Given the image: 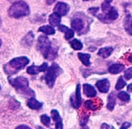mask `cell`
<instances>
[{
  "mask_svg": "<svg viewBox=\"0 0 132 129\" xmlns=\"http://www.w3.org/2000/svg\"><path fill=\"white\" fill-rule=\"evenodd\" d=\"M9 82L15 88L16 92L29 97L35 96V92L29 88V80L24 77H17L15 78H8Z\"/></svg>",
  "mask_w": 132,
  "mask_h": 129,
  "instance_id": "obj_1",
  "label": "cell"
},
{
  "mask_svg": "<svg viewBox=\"0 0 132 129\" xmlns=\"http://www.w3.org/2000/svg\"><path fill=\"white\" fill-rule=\"evenodd\" d=\"M30 60L27 57H19L13 59L3 67L5 72L9 76L17 73L19 71L24 69L27 64H29Z\"/></svg>",
  "mask_w": 132,
  "mask_h": 129,
  "instance_id": "obj_2",
  "label": "cell"
},
{
  "mask_svg": "<svg viewBox=\"0 0 132 129\" xmlns=\"http://www.w3.org/2000/svg\"><path fill=\"white\" fill-rule=\"evenodd\" d=\"M37 49L40 51L44 57L49 60H52V59L56 57V53L52 51L51 42L47 36H40L38 37Z\"/></svg>",
  "mask_w": 132,
  "mask_h": 129,
  "instance_id": "obj_3",
  "label": "cell"
},
{
  "mask_svg": "<svg viewBox=\"0 0 132 129\" xmlns=\"http://www.w3.org/2000/svg\"><path fill=\"white\" fill-rule=\"evenodd\" d=\"M8 14L12 18L19 19L29 15L30 14V9L27 3L23 1H19L14 3L10 7Z\"/></svg>",
  "mask_w": 132,
  "mask_h": 129,
  "instance_id": "obj_4",
  "label": "cell"
},
{
  "mask_svg": "<svg viewBox=\"0 0 132 129\" xmlns=\"http://www.w3.org/2000/svg\"><path fill=\"white\" fill-rule=\"evenodd\" d=\"M62 72V68L57 63H54L48 69L45 76V80L49 88H53L56 78Z\"/></svg>",
  "mask_w": 132,
  "mask_h": 129,
  "instance_id": "obj_5",
  "label": "cell"
},
{
  "mask_svg": "<svg viewBox=\"0 0 132 129\" xmlns=\"http://www.w3.org/2000/svg\"><path fill=\"white\" fill-rule=\"evenodd\" d=\"M97 17L98 19H99L103 23H109L111 21L117 19L118 17V13L114 7H111L110 10H108L106 13H104V14H100Z\"/></svg>",
  "mask_w": 132,
  "mask_h": 129,
  "instance_id": "obj_6",
  "label": "cell"
},
{
  "mask_svg": "<svg viewBox=\"0 0 132 129\" xmlns=\"http://www.w3.org/2000/svg\"><path fill=\"white\" fill-rule=\"evenodd\" d=\"M71 104L72 107H73L75 109H79L82 104L81 85L79 84L77 85L75 95H72L71 97Z\"/></svg>",
  "mask_w": 132,
  "mask_h": 129,
  "instance_id": "obj_7",
  "label": "cell"
},
{
  "mask_svg": "<svg viewBox=\"0 0 132 129\" xmlns=\"http://www.w3.org/2000/svg\"><path fill=\"white\" fill-rule=\"evenodd\" d=\"M48 65L47 63H44L40 66H36V65H32L27 68V73L30 75H35L38 74L39 72H45L48 69Z\"/></svg>",
  "mask_w": 132,
  "mask_h": 129,
  "instance_id": "obj_8",
  "label": "cell"
},
{
  "mask_svg": "<svg viewBox=\"0 0 132 129\" xmlns=\"http://www.w3.org/2000/svg\"><path fill=\"white\" fill-rule=\"evenodd\" d=\"M69 7L67 3L63 2H58L54 9V12L58 14L60 16H65L68 13Z\"/></svg>",
  "mask_w": 132,
  "mask_h": 129,
  "instance_id": "obj_9",
  "label": "cell"
},
{
  "mask_svg": "<svg viewBox=\"0 0 132 129\" xmlns=\"http://www.w3.org/2000/svg\"><path fill=\"white\" fill-rule=\"evenodd\" d=\"M96 86L101 93H107L109 91L110 84L108 79H104L98 80L96 83Z\"/></svg>",
  "mask_w": 132,
  "mask_h": 129,
  "instance_id": "obj_10",
  "label": "cell"
},
{
  "mask_svg": "<svg viewBox=\"0 0 132 129\" xmlns=\"http://www.w3.org/2000/svg\"><path fill=\"white\" fill-rule=\"evenodd\" d=\"M71 26L75 31H77V32H80L82 31V29H84L85 23L81 18L75 17L71 21Z\"/></svg>",
  "mask_w": 132,
  "mask_h": 129,
  "instance_id": "obj_11",
  "label": "cell"
},
{
  "mask_svg": "<svg viewBox=\"0 0 132 129\" xmlns=\"http://www.w3.org/2000/svg\"><path fill=\"white\" fill-rule=\"evenodd\" d=\"M51 115L53 120L56 122V129H63V123L58 111L56 109L51 111Z\"/></svg>",
  "mask_w": 132,
  "mask_h": 129,
  "instance_id": "obj_12",
  "label": "cell"
},
{
  "mask_svg": "<svg viewBox=\"0 0 132 129\" xmlns=\"http://www.w3.org/2000/svg\"><path fill=\"white\" fill-rule=\"evenodd\" d=\"M83 93L87 97L93 98L96 95V91L95 88L90 84H83Z\"/></svg>",
  "mask_w": 132,
  "mask_h": 129,
  "instance_id": "obj_13",
  "label": "cell"
},
{
  "mask_svg": "<svg viewBox=\"0 0 132 129\" xmlns=\"http://www.w3.org/2000/svg\"><path fill=\"white\" fill-rule=\"evenodd\" d=\"M58 29L60 31L64 32L65 33V38L67 40H70L74 36V32L72 29H69L68 27L65 26L64 25H59Z\"/></svg>",
  "mask_w": 132,
  "mask_h": 129,
  "instance_id": "obj_14",
  "label": "cell"
},
{
  "mask_svg": "<svg viewBox=\"0 0 132 129\" xmlns=\"http://www.w3.org/2000/svg\"><path fill=\"white\" fill-rule=\"evenodd\" d=\"M42 103L38 102L37 99H36L34 98H31L29 99L27 102V105L29 108L32 109L34 110H38L40 109L42 107Z\"/></svg>",
  "mask_w": 132,
  "mask_h": 129,
  "instance_id": "obj_15",
  "label": "cell"
},
{
  "mask_svg": "<svg viewBox=\"0 0 132 129\" xmlns=\"http://www.w3.org/2000/svg\"><path fill=\"white\" fill-rule=\"evenodd\" d=\"M62 19H61V16L58 14L54 13L51 14L49 17V23L53 26H59L61 23Z\"/></svg>",
  "mask_w": 132,
  "mask_h": 129,
  "instance_id": "obj_16",
  "label": "cell"
},
{
  "mask_svg": "<svg viewBox=\"0 0 132 129\" xmlns=\"http://www.w3.org/2000/svg\"><path fill=\"white\" fill-rule=\"evenodd\" d=\"M125 66L122 64H113L109 67L108 71L112 75H116L122 72L124 69Z\"/></svg>",
  "mask_w": 132,
  "mask_h": 129,
  "instance_id": "obj_17",
  "label": "cell"
},
{
  "mask_svg": "<svg viewBox=\"0 0 132 129\" xmlns=\"http://www.w3.org/2000/svg\"><path fill=\"white\" fill-rule=\"evenodd\" d=\"M124 29L126 31L132 36V16L130 15H127L124 19Z\"/></svg>",
  "mask_w": 132,
  "mask_h": 129,
  "instance_id": "obj_18",
  "label": "cell"
},
{
  "mask_svg": "<svg viewBox=\"0 0 132 129\" xmlns=\"http://www.w3.org/2000/svg\"><path fill=\"white\" fill-rule=\"evenodd\" d=\"M116 100V95L114 92H112L108 97V103H107V109L109 111H112L114 109Z\"/></svg>",
  "mask_w": 132,
  "mask_h": 129,
  "instance_id": "obj_19",
  "label": "cell"
},
{
  "mask_svg": "<svg viewBox=\"0 0 132 129\" xmlns=\"http://www.w3.org/2000/svg\"><path fill=\"white\" fill-rule=\"evenodd\" d=\"M113 51V48L111 47L102 48L99 50L98 55L102 58H107L112 54Z\"/></svg>",
  "mask_w": 132,
  "mask_h": 129,
  "instance_id": "obj_20",
  "label": "cell"
},
{
  "mask_svg": "<svg viewBox=\"0 0 132 129\" xmlns=\"http://www.w3.org/2000/svg\"><path fill=\"white\" fill-rule=\"evenodd\" d=\"M78 57L81 61V63L84 64L85 66L89 67L90 64V55L88 53H79Z\"/></svg>",
  "mask_w": 132,
  "mask_h": 129,
  "instance_id": "obj_21",
  "label": "cell"
},
{
  "mask_svg": "<svg viewBox=\"0 0 132 129\" xmlns=\"http://www.w3.org/2000/svg\"><path fill=\"white\" fill-rule=\"evenodd\" d=\"M38 31L42 32L47 35H53L56 32V30L52 26H50L48 25L42 26L40 27L39 29H38Z\"/></svg>",
  "mask_w": 132,
  "mask_h": 129,
  "instance_id": "obj_22",
  "label": "cell"
},
{
  "mask_svg": "<svg viewBox=\"0 0 132 129\" xmlns=\"http://www.w3.org/2000/svg\"><path fill=\"white\" fill-rule=\"evenodd\" d=\"M33 40H34V34L32 32H30L24 38V39L23 40V42H22V44L24 46H30L32 44Z\"/></svg>",
  "mask_w": 132,
  "mask_h": 129,
  "instance_id": "obj_23",
  "label": "cell"
},
{
  "mask_svg": "<svg viewBox=\"0 0 132 129\" xmlns=\"http://www.w3.org/2000/svg\"><path fill=\"white\" fill-rule=\"evenodd\" d=\"M84 106L87 109L91 110V111H96L98 109L97 104L95 102L92 100H87L85 102Z\"/></svg>",
  "mask_w": 132,
  "mask_h": 129,
  "instance_id": "obj_24",
  "label": "cell"
},
{
  "mask_svg": "<svg viewBox=\"0 0 132 129\" xmlns=\"http://www.w3.org/2000/svg\"><path fill=\"white\" fill-rule=\"evenodd\" d=\"M70 45L71 48L75 50H81L82 48V47H83L82 42L77 39L73 40L70 42Z\"/></svg>",
  "mask_w": 132,
  "mask_h": 129,
  "instance_id": "obj_25",
  "label": "cell"
},
{
  "mask_svg": "<svg viewBox=\"0 0 132 129\" xmlns=\"http://www.w3.org/2000/svg\"><path fill=\"white\" fill-rule=\"evenodd\" d=\"M126 85V82L123 79V77H120V78H118V80L117 83L116 84L115 88L116 90H122V88H123Z\"/></svg>",
  "mask_w": 132,
  "mask_h": 129,
  "instance_id": "obj_26",
  "label": "cell"
},
{
  "mask_svg": "<svg viewBox=\"0 0 132 129\" xmlns=\"http://www.w3.org/2000/svg\"><path fill=\"white\" fill-rule=\"evenodd\" d=\"M118 97L120 100L125 102H128L130 100V96L126 92H120L118 94Z\"/></svg>",
  "mask_w": 132,
  "mask_h": 129,
  "instance_id": "obj_27",
  "label": "cell"
},
{
  "mask_svg": "<svg viewBox=\"0 0 132 129\" xmlns=\"http://www.w3.org/2000/svg\"><path fill=\"white\" fill-rule=\"evenodd\" d=\"M40 121L44 125L49 127L50 125V117H48L47 115H42L40 116Z\"/></svg>",
  "mask_w": 132,
  "mask_h": 129,
  "instance_id": "obj_28",
  "label": "cell"
},
{
  "mask_svg": "<svg viewBox=\"0 0 132 129\" xmlns=\"http://www.w3.org/2000/svg\"><path fill=\"white\" fill-rule=\"evenodd\" d=\"M89 115H84L80 118V125H81V126H85L87 125L88 120H89Z\"/></svg>",
  "mask_w": 132,
  "mask_h": 129,
  "instance_id": "obj_29",
  "label": "cell"
},
{
  "mask_svg": "<svg viewBox=\"0 0 132 129\" xmlns=\"http://www.w3.org/2000/svg\"><path fill=\"white\" fill-rule=\"evenodd\" d=\"M124 77L126 80H130L132 78V67L129 68L125 71L124 72Z\"/></svg>",
  "mask_w": 132,
  "mask_h": 129,
  "instance_id": "obj_30",
  "label": "cell"
},
{
  "mask_svg": "<svg viewBox=\"0 0 132 129\" xmlns=\"http://www.w3.org/2000/svg\"><path fill=\"white\" fill-rule=\"evenodd\" d=\"M112 6H110L109 3H107V2H104L101 5V7H102V12L104 13H106L108 10H110V9L111 8Z\"/></svg>",
  "mask_w": 132,
  "mask_h": 129,
  "instance_id": "obj_31",
  "label": "cell"
},
{
  "mask_svg": "<svg viewBox=\"0 0 132 129\" xmlns=\"http://www.w3.org/2000/svg\"><path fill=\"white\" fill-rule=\"evenodd\" d=\"M98 10L99 9L98 7H91L89 9V12L90 13V14H92L93 15H95Z\"/></svg>",
  "mask_w": 132,
  "mask_h": 129,
  "instance_id": "obj_32",
  "label": "cell"
},
{
  "mask_svg": "<svg viewBox=\"0 0 132 129\" xmlns=\"http://www.w3.org/2000/svg\"><path fill=\"white\" fill-rule=\"evenodd\" d=\"M131 126V123L128 122H125L122 124V126L120 127V129H128Z\"/></svg>",
  "mask_w": 132,
  "mask_h": 129,
  "instance_id": "obj_33",
  "label": "cell"
},
{
  "mask_svg": "<svg viewBox=\"0 0 132 129\" xmlns=\"http://www.w3.org/2000/svg\"><path fill=\"white\" fill-rule=\"evenodd\" d=\"M15 129H32V128L30 127H29V126H27V125H21L17 126Z\"/></svg>",
  "mask_w": 132,
  "mask_h": 129,
  "instance_id": "obj_34",
  "label": "cell"
},
{
  "mask_svg": "<svg viewBox=\"0 0 132 129\" xmlns=\"http://www.w3.org/2000/svg\"><path fill=\"white\" fill-rule=\"evenodd\" d=\"M109 125H107L106 123H103L102 125H101V129H109Z\"/></svg>",
  "mask_w": 132,
  "mask_h": 129,
  "instance_id": "obj_35",
  "label": "cell"
},
{
  "mask_svg": "<svg viewBox=\"0 0 132 129\" xmlns=\"http://www.w3.org/2000/svg\"><path fill=\"white\" fill-rule=\"evenodd\" d=\"M56 0H46V3L48 5H52L56 2Z\"/></svg>",
  "mask_w": 132,
  "mask_h": 129,
  "instance_id": "obj_36",
  "label": "cell"
},
{
  "mask_svg": "<svg viewBox=\"0 0 132 129\" xmlns=\"http://www.w3.org/2000/svg\"><path fill=\"white\" fill-rule=\"evenodd\" d=\"M127 90H128V91H129V92H132V83L131 84H129V85L128 86V87H127Z\"/></svg>",
  "mask_w": 132,
  "mask_h": 129,
  "instance_id": "obj_37",
  "label": "cell"
},
{
  "mask_svg": "<svg viewBox=\"0 0 132 129\" xmlns=\"http://www.w3.org/2000/svg\"><path fill=\"white\" fill-rule=\"evenodd\" d=\"M128 61L130 63H132V53L129 56V57H128Z\"/></svg>",
  "mask_w": 132,
  "mask_h": 129,
  "instance_id": "obj_38",
  "label": "cell"
},
{
  "mask_svg": "<svg viewBox=\"0 0 132 129\" xmlns=\"http://www.w3.org/2000/svg\"><path fill=\"white\" fill-rule=\"evenodd\" d=\"M81 129H89V128L87 125H85V126H82V128H81Z\"/></svg>",
  "mask_w": 132,
  "mask_h": 129,
  "instance_id": "obj_39",
  "label": "cell"
},
{
  "mask_svg": "<svg viewBox=\"0 0 132 129\" xmlns=\"http://www.w3.org/2000/svg\"><path fill=\"white\" fill-rule=\"evenodd\" d=\"M106 2H107V3H111L112 2V0H104Z\"/></svg>",
  "mask_w": 132,
  "mask_h": 129,
  "instance_id": "obj_40",
  "label": "cell"
},
{
  "mask_svg": "<svg viewBox=\"0 0 132 129\" xmlns=\"http://www.w3.org/2000/svg\"><path fill=\"white\" fill-rule=\"evenodd\" d=\"M37 129H44V128H43L41 127V126H39V127H38Z\"/></svg>",
  "mask_w": 132,
  "mask_h": 129,
  "instance_id": "obj_41",
  "label": "cell"
},
{
  "mask_svg": "<svg viewBox=\"0 0 132 129\" xmlns=\"http://www.w3.org/2000/svg\"><path fill=\"white\" fill-rule=\"evenodd\" d=\"M2 40L0 39V47H1V45H2Z\"/></svg>",
  "mask_w": 132,
  "mask_h": 129,
  "instance_id": "obj_42",
  "label": "cell"
},
{
  "mask_svg": "<svg viewBox=\"0 0 132 129\" xmlns=\"http://www.w3.org/2000/svg\"><path fill=\"white\" fill-rule=\"evenodd\" d=\"M1 24H2V21H1V19H0V26H1Z\"/></svg>",
  "mask_w": 132,
  "mask_h": 129,
  "instance_id": "obj_43",
  "label": "cell"
},
{
  "mask_svg": "<svg viewBox=\"0 0 132 129\" xmlns=\"http://www.w3.org/2000/svg\"><path fill=\"white\" fill-rule=\"evenodd\" d=\"M0 90H1V86H0Z\"/></svg>",
  "mask_w": 132,
  "mask_h": 129,
  "instance_id": "obj_44",
  "label": "cell"
}]
</instances>
